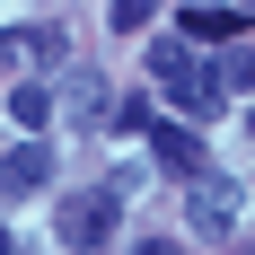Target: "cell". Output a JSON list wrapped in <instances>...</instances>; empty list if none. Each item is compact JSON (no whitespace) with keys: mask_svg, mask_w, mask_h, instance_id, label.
<instances>
[{"mask_svg":"<svg viewBox=\"0 0 255 255\" xmlns=\"http://www.w3.org/2000/svg\"><path fill=\"white\" fill-rule=\"evenodd\" d=\"M18 53H35V62H62V53H71V35H62V18H35L18 35Z\"/></svg>","mask_w":255,"mask_h":255,"instance_id":"obj_8","label":"cell"},{"mask_svg":"<svg viewBox=\"0 0 255 255\" xmlns=\"http://www.w3.org/2000/svg\"><path fill=\"white\" fill-rule=\"evenodd\" d=\"M9 115H18L26 132H44V124H53V88H35V79H26L18 97H9Z\"/></svg>","mask_w":255,"mask_h":255,"instance_id":"obj_9","label":"cell"},{"mask_svg":"<svg viewBox=\"0 0 255 255\" xmlns=\"http://www.w3.org/2000/svg\"><path fill=\"white\" fill-rule=\"evenodd\" d=\"M194 220H203L211 238L238 229V185H229V176H194Z\"/></svg>","mask_w":255,"mask_h":255,"instance_id":"obj_6","label":"cell"},{"mask_svg":"<svg viewBox=\"0 0 255 255\" xmlns=\"http://www.w3.org/2000/svg\"><path fill=\"white\" fill-rule=\"evenodd\" d=\"M132 255H176V247H167V238H141V247H132Z\"/></svg>","mask_w":255,"mask_h":255,"instance_id":"obj_11","label":"cell"},{"mask_svg":"<svg viewBox=\"0 0 255 255\" xmlns=\"http://www.w3.org/2000/svg\"><path fill=\"white\" fill-rule=\"evenodd\" d=\"M0 255H9V229H0Z\"/></svg>","mask_w":255,"mask_h":255,"instance_id":"obj_12","label":"cell"},{"mask_svg":"<svg viewBox=\"0 0 255 255\" xmlns=\"http://www.w3.org/2000/svg\"><path fill=\"white\" fill-rule=\"evenodd\" d=\"M115 194H71V203L53 211V229H62V247H79V255H97L106 238H115Z\"/></svg>","mask_w":255,"mask_h":255,"instance_id":"obj_2","label":"cell"},{"mask_svg":"<svg viewBox=\"0 0 255 255\" xmlns=\"http://www.w3.org/2000/svg\"><path fill=\"white\" fill-rule=\"evenodd\" d=\"M0 185H9V194H44L53 185V150L44 141H18V150L0 158Z\"/></svg>","mask_w":255,"mask_h":255,"instance_id":"obj_5","label":"cell"},{"mask_svg":"<svg viewBox=\"0 0 255 255\" xmlns=\"http://www.w3.org/2000/svg\"><path fill=\"white\" fill-rule=\"evenodd\" d=\"M150 79H158V88L185 106V115H211V106H220V79H211V62H203V53H185L176 35L150 53Z\"/></svg>","mask_w":255,"mask_h":255,"instance_id":"obj_1","label":"cell"},{"mask_svg":"<svg viewBox=\"0 0 255 255\" xmlns=\"http://www.w3.org/2000/svg\"><path fill=\"white\" fill-rule=\"evenodd\" d=\"M150 150H158L167 176H211V150H203V132H194V124H158Z\"/></svg>","mask_w":255,"mask_h":255,"instance_id":"obj_3","label":"cell"},{"mask_svg":"<svg viewBox=\"0 0 255 255\" xmlns=\"http://www.w3.org/2000/svg\"><path fill=\"white\" fill-rule=\"evenodd\" d=\"M115 132H150V97H115Z\"/></svg>","mask_w":255,"mask_h":255,"instance_id":"obj_10","label":"cell"},{"mask_svg":"<svg viewBox=\"0 0 255 255\" xmlns=\"http://www.w3.org/2000/svg\"><path fill=\"white\" fill-rule=\"evenodd\" d=\"M53 106H71L79 124H97V115H106V79H97V71H79V79H71V88H62Z\"/></svg>","mask_w":255,"mask_h":255,"instance_id":"obj_7","label":"cell"},{"mask_svg":"<svg viewBox=\"0 0 255 255\" xmlns=\"http://www.w3.org/2000/svg\"><path fill=\"white\" fill-rule=\"evenodd\" d=\"M238 35H247L238 9H185V18H176V44L185 53H194V44H238Z\"/></svg>","mask_w":255,"mask_h":255,"instance_id":"obj_4","label":"cell"}]
</instances>
